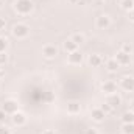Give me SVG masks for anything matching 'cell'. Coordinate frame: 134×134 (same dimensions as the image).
<instances>
[{"mask_svg": "<svg viewBox=\"0 0 134 134\" xmlns=\"http://www.w3.org/2000/svg\"><path fill=\"white\" fill-rule=\"evenodd\" d=\"M84 134H98V131H97L95 128H87V130H86V133H84Z\"/></svg>", "mask_w": 134, "mask_h": 134, "instance_id": "f1b7e54d", "label": "cell"}, {"mask_svg": "<svg viewBox=\"0 0 134 134\" xmlns=\"http://www.w3.org/2000/svg\"><path fill=\"white\" fill-rule=\"evenodd\" d=\"M122 52H125V53L131 55V53H133V45H131V44H128V42H125V44L122 45Z\"/></svg>", "mask_w": 134, "mask_h": 134, "instance_id": "603a6c76", "label": "cell"}, {"mask_svg": "<svg viewBox=\"0 0 134 134\" xmlns=\"http://www.w3.org/2000/svg\"><path fill=\"white\" fill-rule=\"evenodd\" d=\"M2 109L8 114V115H13V114H16L17 111H19V104H17V101L16 100H5V103L2 104Z\"/></svg>", "mask_w": 134, "mask_h": 134, "instance_id": "5b68a950", "label": "cell"}, {"mask_svg": "<svg viewBox=\"0 0 134 134\" xmlns=\"http://www.w3.org/2000/svg\"><path fill=\"white\" fill-rule=\"evenodd\" d=\"M130 111H131V112L134 114V101L131 103V104H130Z\"/></svg>", "mask_w": 134, "mask_h": 134, "instance_id": "1f68e13d", "label": "cell"}, {"mask_svg": "<svg viewBox=\"0 0 134 134\" xmlns=\"http://www.w3.org/2000/svg\"><path fill=\"white\" fill-rule=\"evenodd\" d=\"M128 19H130L131 22H134V9H131V11H128Z\"/></svg>", "mask_w": 134, "mask_h": 134, "instance_id": "f546056e", "label": "cell"}, {"mask_svg": "<svg viewBox=\"0 0 134 134\" xmlns=\"http://www.w3.org/2000/svg\"><path fill=\"white\" fill-rule=\"evenodd\" d=\"M44 100L47 101V103H52V101H55V95L52 92H45L44 94Z\"/></svg>", "mask_w": 134, "mask_h": 134, "instance_id": "cb8c5ba5", "label": "cell"}, {"mask_svg": "<svg viewBox=\"0 0 134 134\" xmlns=\"http://www.w3.org/2000/svg\"><path fill=\"white\" fill-rule=\"evenodd\" d=\"M69 56H67V63L70 64V66H81L83 63H84V55L80 52V50H76V52H72V53H67Z\"/></svg>", "mask_w": 134, "mask_h": 134, "instance_id": "3957f363", "label": "cell"}, {"mask_svg": "<svg viewBox=\"0 0 134 134\" xmlns=\"http://www.w3.org/2000/svg\"><path fill=\"white\" fill-rule=\"evenodd\" d=\"M2 78H3V70L0 69V81H2Z\"/></svg>", "mask_w": 134, "mask_h": 134, "instance_id": "836d02e7", "label": "cell"}, {"mask_svg": "<svg viewBox=\"0 0 134 134\" xmlns=\"http://www.w3.org/2000/svg\"><path fill=\"white\" fill-rule=\"evenodd\" d=\"M114 58H115V61L119 63L120 67L122 66L125 67V66H130V64H131V55H128V53H125V52H122V50H120Z\"/></svg>", "mask_w": 134, "mask_h": 134, "instance_id": "ba28073f", "label": "cell"}, {"mask_svg": "<svg viewBox=\"0 0 134 134\" xmlns=\"http://www.w3.org/2000/svg\"><path fill=\"white\" fill-rule=\"evenodd\" d=\"M95 27L98 30H106L111 27V17L108 14H100L97 19H95Z\"/></svg>", "mask_w": 134, "mask_h": 134, "instance_id": "8992f818", "label": "cell"}, {"mask_svg": "<svg viewBox=\"0 0 134 134\" xmlns=\"http://www.w3.org/2000/svg\"><path fill=\"white\" fill-rule=\"evenodd\" d=\"M70 39H72L76 45H83V44L86 42V36H84L83 33H75L72 37H70Z\"/></svg>", "mask_w": 134, "mask_h": 134, "instance_id": "e0dca14e", "label": "cell"}, {"mask_svg": "<svg viewBox=\"0 0 134 134\" xmlns=\"http://www.w3.org/2000/svg\"><path fill=\"white\" fill-rule=\"evenodd\" d=\"M11 34L16 39H25L30 34V27L27 24H22V22L20 24H14L13 28H11Z\"/></svg>", "mask_w": 134, "mask_h": 134, "instance_id": "7a4b0ae2", "label": "cell"}, {"mask_svg": "<svg viewBox=\"0 0 134 134\" xmlns=\"http://www.w3.org/2000/svg\"><path fill=\"white\" fill-rule=\"evenodd\" d=\"M8 63V55H6V52L5 53H0V67L5 66Z\"/></svg>", "mask_w": 134, "mask_h": 134, "instance_id": "d4e9b609", "label": "cell"}, {"mask_svg": "<svg viewBox=\"0 0 134 134\" xmlns=\"http://www.w3.org/2000/svg\"><path fill=\"white\" fill-rule=\"evenodd\" d=\"M122 134H134V123H123Z\"/></svg>", "mask_w": 134, "mask_h": 134, "instance_id": "d6986e66", "label": "cell"}, {"mask_svg": "<svg viewBox=\"0 0 134 134\" xmlns=\"http://www.w3.org/2000/svg\"><path fill=\"white\" fill-rule=\"evenodd\" d=\"M58 53H59V48L56 45H53V44H48V45H45L42 48V56L45 59H53V58L58 56Z\"/></svg>", "mask_w": 134, "mask_h": 134, "instance_id": "277c9868", "label": "cell"}, {"mask_svg": "<svg viewBox=\"0 0 134 134\" xmlns=\"http://www.w3.org/2000/svg\"><path fill=\"white\" fill-rule=\"evenodd\" d=\"M42 134H56V133H55L53 130H45V131H44Z\"/></svg>", "mask_w": 134, "mask_h": 134, "instance_id": "4dcf8cb0", "label": "cell"}, {"mask_svg": "<svg viewBox=\"0 0 134 134\" xmlns=\"http://www.w3.org/2000/svg\"><path fill=\"white\" fill-rule=\"evenodd\" d=\"M8 45H9L8 39L0 36V53H5V52H6V48H8Z\"/></svg>", "mask_w": 134, "mask_h": 134, "instance_id": "44dd1931", "label": "cell"}, {"mask_svg": "<svg viewBox=\"0 0 134 134\" xmlns=\"http://www.w3.org/2000/svg\"><path fill=\"white\" fill-rule=\"evenodd\" d=\"M67 2H69V3H73V5H75V3H78L80 0H67Z\"/></svg>", "mask_w": 134, "mask_h": 134, "instance_id": "d6a6232c", "label": "cell"}, {"mask_svg": "<svg viewBox=\"0 0 134 134\" xmlns=\"http://www.w3.org/2000/svg\"><path fill=\"white\" fill-rule=\"evenodd\" d=\"M106 103H109L114 109L117 108V106H120L122 104V97L115 92V94H111V95H108V100H106Z\"/></svg>", "mask_w": 134, "mask_h": 134, "instance_id": "9a60e30c", "label": "cell"}, {"mask_svg": "<svg viewBox=\"0 0 134 134\" xmlns=\"http://www.w3.org/2000/svg\"><path fill=\"white\" fill-rule=\"evenodd\" d=\"M5 27H6V22H5V19H3V17H0V31H3V30H5Z\"/></svg>", "mask_w": 134, "mask_h": 134, "instance_id": "83f0119b", "label": "cell"}, {"mask_svg": "<svg viewBox=\"0 0 134 134\" xmlns=\"http://www.w3.org/2000/svg\"><path fill=\"white\" fill-rule=\"evenodd\" d=\"M13 9L19 14V16H28L31 14L34 9V3L31 0H16L13 5Z\"/></svg>", "mask_w": 134, "mask_h": 134, "instance_id": "6da1fadb", "label": "cell"}, {"mask_svg": "<svg viewBox=\"0 0 134 134\" xmlns=\"http://www.w3.org/2000/svg\"><path fill=\"white\" fill-rule=\"evenodd\" d=\"M11 122H13V125H14V126H24V125L27 123V115H25L24 112L17 111L16 114H13V115H11Z\"/></svg>", "mask_w": 134, "mask_h": 134, "instance_id": "9c48e42d", "label": "cell"}, {"mask_svg": "<svg viewBox=\"0 0 134 134\" xmlns=\"http://www.w3.org/2000/svg\"><path fill=\"white\" fill-rule=\"evenodd\" d=\"M100 109L104 112V114H106V115H108V114H111V112L114 111V108H112L109 103H103V104H100Z\"/></svg>", "mask_w": 134, "mask_h": 134, "instance_id": "7402d4cb", "label": "cell"}, {"mask_svg": "<svg viewBox=\"0 0 134 134\" xmlns=\"http://www.w3.org/2000/svg\"><path fill=\"white\" fill-rule=\"evenodd\" d=\"M81 112V104L80 101H69L67 103V114L70 115H76Z\"/></svg>", "mask_w": 134, "mask_h": 134, "instance_id": "7c38bea8", "label": "cell"}, {"mask_svg": "<svg viewBox=\"0 0 134 134\" xmlns=\"http://www.w3.org/2000/svg\"><path fill=\"white\" fill-rule=\"evenodd\" d=\"M104 117H106V114L100 109V106H98V108H94V109L91 111V119H92L94 122H97V123H101V122L104 120Z\"/></svg>", "mask_w": 134, "mask_h": 134, "instance_id": "8fae6325", "label": "cell"}, {"mask_svg": "<svg viewBox=\"0 0 134 134\" xmlns=\"http://www.w3.org/2000/svg\"><path fill=\"white\" fill-rule=\"evenodd\" d=\"M122 122H123V123H134V114L131 111L125 112V114L122 115Z\"/></svg>", "mask_w": 134, "mask_h": 134, "instance_id": "ffe728a7", "label": "cell"}, {"mask_svg": "<svg viewBox=\"0 0 134 134\" xmlns=\"http://www.w3.org/2000/svg\"><path fill=\"white\" fill-rule=\"evenodd\" d=\"M2 5H3V0H0V8H2Z\"/></svg>", "mask_w": 134, "mask_h": 134, "instance_id": "e575fe53", "label": "cell"}, {"mask_svg": "<svg viewBox=\"0 0 134 134\" xmlns=\"http://www.w3.org/2000/svg\"><path fill=\"white\" fill-rule=\"evenodd\" d=\"M78 47H80V45H76V44H75V42H73L72 39H66V41L63 42V48L66 50L67 53H72V52H76V50H78Z\"/></svg>", "mask_w": 134, "mask_h": 134, "instance_id": "2e32d148", "label": "cell"}, {"mask_svg": "<svg viewBox=\"0 0 134 134\" xmlns=\"http://www.w3.org/2000/svg\"><path fill=\"white\" fill-rule=\"evenodd\" d=\"M120 87L125 91V92H133L134 91V76H123L120 80Z\"/></svg>", "mask_w": 134, "mask_h": 134, "instance_id": "52a82bcc", "label": "cell"}, {"mask_svg": "<svg viewBox=\"0 0 134 134\" xmlns=\"http://www.w3.org/2000/svg\"><path fill=\"white\" fill-rule=\"evenodd\" d=\"M87 64L91 67H100L103 64V58H101V55L98 53H94V55H91L89 58H87Z\"/></svg>", "mask_w": 134, "mask_h": 134, "instance_id": "4fadbf2b", "label": "cell"}, {"mask_svg": "<svg viewBox=\"0 0 134 134\" xmlns=\"http://www.w3.org/2000/svg\"><path fill=\"white\" fill-rule=\"evenodd\" d=\"M101 92L104 95H111V94H115L117 92V84L114 81H104L101 83Z\"/></svg>", "mask_w": 134, "mask_h": 134, "instance_id": "30bf717a", "label": "cell"}, {"mask_svg": "<svg viewBox=\"0 0 134 134\" xmlns=\"http://www.w3.org/2000/svg\"><path fill=\"white\" fill-rule=\"evenodd\" d=\"M0 134H11V130L8 126H0Z\"/></svg>", "mask_w": 134, "mask_h": 134, "instance_id": "4316f807", "label": "cell"}, {"mask_svg": "<svg viewBox=\"0 0 134 134\" xmlns=\"http://www.w3.org/2000/svg\"><path fill=\"white\" fill-rule=\"evenodd\" d=\"M104 67H106V70H108V72H111V73H114V72H117V70L120 69L119 63L115 61V58H109V59H106Z\"/></svg>", "mask_w": 134, "mask_h": 134, "instance_id": "5bb4252c", "label": "cell"}, {"mask_svg": "<svg viewBox=\"0 0 134 134\" xmlns=\"http://www.w3.org/2000/svg\"><path fill=\"white\" fill-rule=\"evenodd\" d=\"M120 6H122V9H125V11L128 13V11L134 9V0H122Z\"/></svg>", "mask_w": 134, "mask_h": 134, "instance_id": "ac0fdd59", "label": "cell"}, {"mask_svg": "<svg viewBox=\"0 0 134 134\" xmlns=\"http://www.w3.org/2000/svg\"><path fill=\"white\" fill-rule=\"evenodd\" d=\"M6 117H8V114H6V112L0 108V123H3V122L6 120Z\"/></svg>", "mask_w": 134, "mask_h": 134, "instance_id": "484cf974", "label": "cell"}, {"mask_svg": "<svg viewBox=\"0 0 134 134\" xmlns=\"http://www.w3.org/2000/svg\"><path fill=\"white\" fill-rule=\"evenodd\" d=\"M0 108H2V104H0Z\"/></svg>", "mask_w": 134, "mask_h": 134, "instance_id": "d590c367", "label": "cell"}]
</instances>
